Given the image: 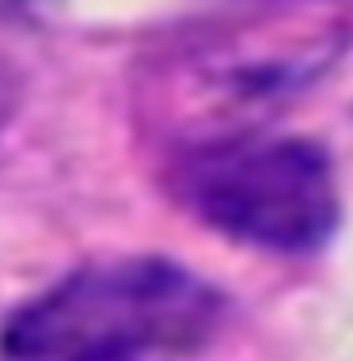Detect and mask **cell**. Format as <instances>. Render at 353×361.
Segmentation results:
<instances>
[{"label":"cell","mask_w":353,"mask_h":361,"mask_svg":"<svg viewBox=\"0 0 353 361\" xmlns=\"http://www.w3.org/2000/svg\"><path fill=\"white\" fill-rule=\"evenodd\" d=\"M224 297L168 259L73 270L16 308L0 361H190L213 343Z\"/></svg>","instance_id":"2"},{"label":"cell","mask_w":353,"mask_h":361,"mask_svg":"<svg viewBox=\"0 0 353 361\" xmlns=\"http://www.w3.org/2000/svg\"><path fill=\"white\" fill-rule=\"evenodd\" d=\"M346 19L330 0H251L194 27L149 76L152 122L205 149L259 133V122L304 92L342 50Z\"/></svg>","instance_id":"1"},{"label":"cell","mask_w":353,"mask_h":361,"mask_svg":"<svg viewBox=\"0 0 353 361\" xmlns=\"http://www.w3.org/2000/svg\"><path fill=\"white\" fill-rule=\"evenodd\" d=\"M175 183L209 228L262 251L304 255L338 228L335 164L300 137L247 133L182 152Z\"/></svg>","instance_id":"3"}]
</instances>
